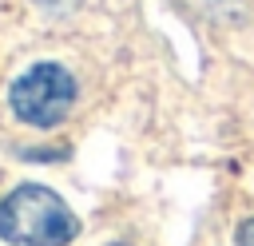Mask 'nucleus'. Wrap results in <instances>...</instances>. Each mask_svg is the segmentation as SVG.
Segmentation results:
<instances>
[{
    "mask_svg": "<svg viewBox=\"0 0 254 246\" xmlns=\"http://www.w3.org/2000/svg\"><path fill=\"white\" fill-rule=\"evenodd\" d=\"M79 234L71 206L40 183H20L0 198V238L8 246H67Z\"/></svg>",
    "mask_w": 254,
    "mask_h": 246,
    "instance_id": "nucleus-1",
    "label": "nucleus"
},
{
    "mask_svg": "<svg viewBox=\"0 0 254 246\" xmlns=\"http://www.w3.org/2000/svg\"><path fill=\"white\" fill-rule=\"evenodd\" d=\"M8 107L28 127H60L75 107V75L64 63H32L8 87Z\"/></svg>",
    "mask_w": 254,
    "mask_h": 246,
    "instance_id": "nucleus-2",
    "label": "nucleus"
},
{
    "mask_svg": "<svg viewBox=\"0 0 254 246\" xmlns=\"http://www.w3.org/2000/svg\"><path fill=\"white\" fill-rule=\"evenodd\" d=\"M238 246H254V218L238 222Z\"/></svg>",
    "mask_w": 254,
    "mask_h": 246,
    "instance_id": "nucleus-3",
    "label": "nucleus"
}]
</instances>
